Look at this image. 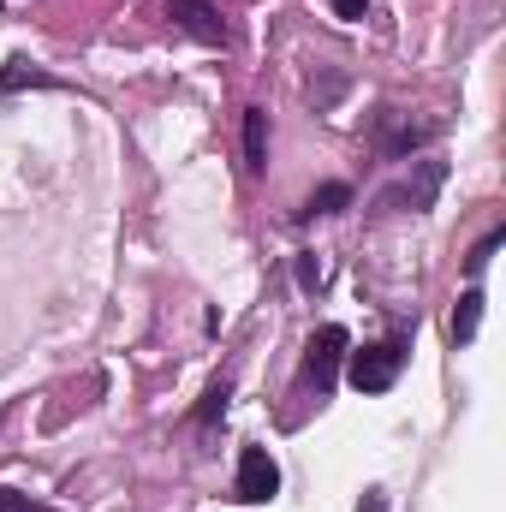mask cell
<instances>
[{
    "label": "cell",
    "instance_id": "1",
    "mask_svg": "<svg viewBox=\"0 0 506 512\" xmlns=\"http://www.w3.org/2000/svg\"><path fill=\"white\" fill-rule=\"evenodd\" d=\"M346 346H352V340H346V328H340V322H328V328H316V334H310V346H304V382L316 387V393H328V387H334Z\"/></svg>",
    "mask_w": 506,
    "mask_h": 512
},
{
    "label": "cell",
    "instance_id": "2",
    "mask_svg": "<svg viewBox=\"0 0 506 512\" xmlns=\"http://www.w3.org/2000/svg\"><path fill=\"white\" fill-rule=\"evenodd\" d=\"M399 364H405L399 340H387V346H364V352H352V387H358V393H381V387H393Z\"/></svg>",
    "mask_w": 506,
    "mask_h": 512
},
{
    "label": "cell",
    "instance_id": "3",
    "mask_svg": "<svg viewBox=\"0 0 506 512\" xmlns=\"http://www.w3.org/2000/svg\"><path fill=\"white\" fill-rule=\"evenodd\" d=\"M274 489H280V465L268 459V447H245L239 453V501L262 507V501H274Z\"/></svg>",
    "mask_w": 506,
    "mask_h": 512
},
{
    "label": "cell",
    "instance_id": "4",
    "mask_svg": "<svg viewBox=\"0 0 506 512\" xmlns=\"http://www.w3.org/2000/svg\"><path fill=\"white\" fill-rule=\"evenodd\" d=\"M167 18H173L185 36L209 42V48H221V42H227V30H221V12H215L209 0H167Z\"/></svg>",
    "mask_w": 506,
    "mask_h": 512
},
{
    "label": "cell",
    "instance_id": "5",
    "mask_svg": "<svg viewBox=\"0 0 506 512\" xmlns=\"http://www.w3.org/2000/svg\"><path fill=\"white\" fill-rule=\"evenodd\" d=\"M245 167H251V173L268 167V114H262V108L245 114Z\"/></svg>",
    "mask_w": 506,
    "mask_h": 512
},
{
    "label": "cell",
    "instance_id": "6",
    "mask_svg": "<svg viewBox=\"0 0 506 512\" xmlns=\"http://www.w3.org/2000/svg\"><path fill=\"white\" fill-rule=\"evenodd\" d=\"M477 322H483V292H477V286H471V292H465V298H459V310H453V340H459V346H465V340H471V334H477Z\"/></svg>",
    "mask_w": 506,
    "mask_h": 512
},
{
    "label": "cell",
    "instance_id": "7",
    "mask_svg": "<svg viewBox=\"0 0 506 512\" xmlns=\"http://www.w3.org/2000/svg\"><path fill=\"white\" fill-rule=\"evenodd\" d=\"M346 203H352V191H346V185H322V191H310V203H304L298 215H304V221H316V215H334V209H346Z\"/></svg>",
    "mask_w": 506,
    "mask_h": 512
},
{
    "label": "cell",
    "instance_id": "8",
    "mask_svg": "<svg viewBox=\"0 0 506 512\" xmlns=\"http://www.w3.org/2000/svg\"><path fill=\"white\" fill-rule=\"evenodd\" d=\"M227 393H233V387H227V382H215V387H209V399L197 405V423H215V417L227 411Z\"/></svg>",
    "mask_w": 506,
    "mask_h": 512
},
{
    "label": "cell",
    "instance_id": "9",
    "mask_svg": "<svg viewBox=\"0 0 506 512\" xmlns=\"http://www.w3.org/2000/svg\"><path fill=\"white\" fill-rule=\"evenodd\" d=\"M495 251H501V233H489V239H483V245H477V251L465 256V268H471V280H477V274H483V268H489V262H495Z\"/></svg>",
    "mask_w": 506,
    "mask_h": 512
},
{
    "label": "cell",
    "instance_id": "10",
    "mask_svg": "<svg viewBox=\"0 0 506 512\" xmlns=\"http://www.w3.org/2000/svg\"><path fill=\"white\" fill-rule=\"evenodd\" d=\"M334 6V18H346V24H358L364 12H370V0H328Z\"/></svg>",
    "mask_w": 506,
    "mask_h": 512
},
{
    "label": "cell",
    "instance_id": "11",
    "mask_svg": "<svg viewBox=\"0 0 506 512\" xmlns=\"http://www.w3.org/2000/svg\"><path fill=\"white\" fill-rule=\"evenodd\" d=\"M298 286H322V262L316 256H298Z\"/></svg>",
    "mask_w": 506,
    "mask_h": 512
},
{
    "label": "cell",
    "instance_id": "12",
    "mask_svg": "<svg viewBox=\"0 0 506 512\" xmlns=\"http://www.w3.org/2000/svg\"><path fill=\"white\" fill-rule=\"evenodd\" d=\"M0 512H36V507H30V495H18V489H0Z\"/></svg>",
    "mask_w": 506,
    "mask_h": 512
}]
</instances>
